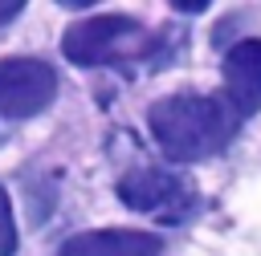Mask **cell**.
Returning a JSON list of instances; mask_svg holds the SVG:
<instances>
[{"mask_svg": "<svg viewBox=\"0 0 261 256\" xmlns=\"http://www.w3.org/2000/svg\"><path fill=\"white\" fill-rule=\"evenodd\" d=\"M147 126L171 163H200L237 134V114L208 93H171L147 110Z\"/></svg>", "mask_w": 261, "mask_h": 256, "instance_id": "6da1fadb", "label": "cell"}, {"mask_svg": "<svg viewBox=\"0 0 261 256\" xmlns=\"http://www.w3.org/2000/svg\"><path fill=\"white\" fill-rule=\"evenodd\" d=\"M135 37H139V20H130L122 12H98V16H86L65 28L61 53L73 65H106V61L122 57Z\"/></svg>", "mask_w": 261, "mask_h": 256, "instance_id": "7a4b0ae2", "label": "cell"}, {"mask_svg": "<svg viewBox=\"0 0 261 256\" xmlns=\"http://www.w3.org/2000/svg\"><path fill=\"white\" fill-rule=\"evenodd\" d=\"M57 98L53 65L37 57H8L0 61V118H33Z\"/></svg>", "mask_w": 261, "mask_h": 256, "instance_id": "3957f363", "label": "cell"}, {"mask_svg": "<svg viewBox=\"0 0 261 256\" xmlns=\"http://www.w3.org/2000/svg\"><path fill=\"white\" fill-rule=\"evenodd\" d=\"M224 98L237 118H249L261 110V37H249L228 49L224 57Z\"/></svg>", "mask_w": 261, "mask_h": 256, "instance_id": "277c9868", "label": "cell"}, {"mask_svg": "<svg viewBox=\"0 0 261 256\" xmlns=\"http://www.w3.org/2000/svg\"><path fill=\"white\" fill-rule=\"evenodd\" d=\"M163 240L151 232L135 228H98V232H77L61 244V256H159Z\"/></svg>", "mask_w": 261, "mask_h": 256, "instance_id": "5b68a950", "label": "cell"}, {"mask_svg": "<svg viewBox=\"0 0 261 256\" xmlns=\"http://www.w3.org/2000/svg\"><path fill=\"white\" fill-rule=\"evenodd\" d=\"M118 199L135 211H163L179 199V179L167 171H130L118 179Z\"/></svg>", "mask_w": 261, "mask_h": 256, "instance_id": "8992f818", "label": "cell"}, {"mask_svg": "<svg viewBox=\"0 0 261 256\" xmlns=\"http://www.w3.org/2000/svg\"><path fill=\"white\" fill-rule=\"evenodd\" d=\"M16 252V223H12V207H8V195L0 187V256H12Z\"/></svg>", "mask_w": 261, "mask_h": 256, "instance_id": "52a82bcc", "label": "cell"}, {"mask_svg": "<svg viewBox=\"0 0 261 256\" xmlns=\"http://www.w3.org/2000/svg\"><path fill=\"white\" fill-rule=\"evenodd\" d=\"M20 8H24V0H0V24L16 20V16H20Z\"/></svg>", "mask_w": 261, "mask_h": 256, "instance_id": "ba28073f", "label": "cell"}, {"mask_svg": "<svg viewBox=\"0 0 261 256\" xmlns=\"http://www.w3.org/2000/svg\"><path fill=\"white\" fill-rule=\"evenodd\" d=\"M171 8H179V12H204L208 0H171Z\"/></svg>", "mask_w": 261, "mask_h": 256, "instance_id": "9c48e42d", "label": "cell"}, {"mask_svg": "<svg viewBox=\"0 0 261 256\" xmlns=\"http://www.w3.org/2000/svg\"><path fill=\"white\" fill-rule=\"evenodd\" d=\"M61 8H94V0H61Z\"/></svg>", "mask_w": 261, "mask_h": 256, "instance_id": "30bf717a", "label": "cell"}]
</instances>
